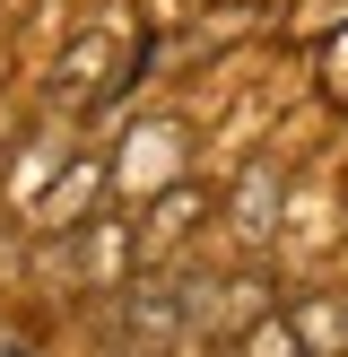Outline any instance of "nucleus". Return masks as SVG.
<instances>
[{
    "label": "nucleus",
    "instance_id": "1",
    "mask_svg": "<svg viewBox=\"0 0 348 357\" xmlns=\"http://www.w3.org/2000/svg\"><path fill=\"white\" fill-rule=\"evenodd\" d=\"M209 271H157V279H122L113 296V331L131 349H200L209 323Z\"/></svg>",
    "mask_w": 348,
    "mask_h": 357
},
{
    "label": "nucleus",
    "instance_id": "2",
    "mask_svg": "<svg viewBox=\"0 0 348 357\" xmlns=\"http://www.w3.org/2000/svg\"><path fill=\"white\" fill-rule=\"evenodd\" d=\"M131 261H139V236L122 218H87V227H70V253H61V271H70V288H122L131 279Z\"/></svg>",
    "mask_w": 348,
    "mask_h": 357
},
{
    "label": "nucleus",
    "instance_id": "3",
    "mask_svg": "<svg viewBox=\"0 0 348 357\" xmlns=\"http://www.w3.org/2000/svg\"><path fill=\"white\" fill-rule=\"evenodd\" d=\"M122 35L113 26H87L79 44L61 52V70H52V105H96V96H122Z\"/></svg>",
    "mask_w": 348,
    "mask_h": 357
},
{
    "label": "nucleus",
    "instance_id": "4",
    "mask_svg": "<svg viewBox=\"0 0 348 357\" xmlns=\"http://www.w3.org/2000/svg\"><path fill=\"white\" fill-rule=\"evenodd\" d=\"M104 192H113V166H104V157H79V166L35 201V227H44V236H70V227H87L104 209Z\"/></svg>",
    "mask_w": 348,
    "mask_h": 357
},
{
    "label": "nucleus",
    "instance_id": "5",
    "mask_svg": "<svg viewBox=\"0 0 348 357\" xmlns=\"http://www.w3.org/2000/svg\"><path fill=\"white\" fill-rule=\"evenodd\" d=\"M200 218H209V201H200L191 183H174V192H157V201H148V218H139L131 236H139V253H166V244L200 236Z\"/></svg>",
    "mask_w": 348,
    "mask_h": 357
},
{
    "label": "nucleus",
    "instance_id": "6",
    "mask_svg": "<svg viewBox=\"0 0 348 357\" xmlns=\"http://www.w3.org/2000/svg\"><path fill=\"white\" fill-rule=\"evenodd\" d=\"M166 166H183V122H139V131H131V157L113 166V183H122V174H148V183H157Z\"/></svg>",
    "mask_w": 348,
    "mask_h": 357
},
{
    "label": "nucleus",
    "instance_id": "7",
    "mask_svg": "<svg viewBox=\"0 0 348 357\" xmlns=\"http://www.w3.org/2000/svg\"><path fill=\"white\" fill-rule=\"evenodd\" d=\"M235 236H244V244H270V236H278V174H270V166L244 174V192H235Z\"/></svg>",
    "mask_w": 348,
    "mask_h": 357
},
{
    "label": "nucleus",
    "instance_id": "8",
    "mask_svg": "<svg viewBox=\"0 0 348 357\" xmlns=\"http://www.w3.org/2000/svg\"><path fill=\"white\" fill-rule=\"evenodd\" d=\"M287 323H296V340H305V357H348V340H340V305H331V296L287 305Z\"/></svg>",
    "mask_w": 348,
    "mask_h": 357
},
{
    "label": "nucleus",
    "instance_id": "9",
    "mask_svg": "<svg viewBox=\"0 0 348 357\" xmlns=\"http://www.w3.org/2000/svg\"><path fill=\"white\" fill-rule=\"evenodd\" d=\"M226 357H305V340H296V323H287V305H270V314H261V323L244 331V340L226 349Z\"/></svg>",
    "mask_w": 348,
    "mask_h": 357
},
{
    "label": "nucleus",
    "instance_id": "10",
    "mask_svg": "<svg viewBox=\"0 0 348 357\" xmlns=\"http://www.w3.org/2000/svg\"><path fill=\"white\" fill-rule=\"evenodd\" d=\"M340 340H348V305H340Z\"/></svg>",
    "mask_w": 348,
    "mask_h": 357
}]
</instances>
